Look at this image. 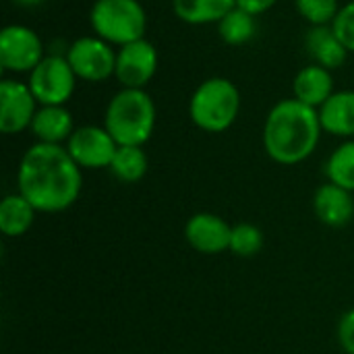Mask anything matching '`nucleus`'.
<instances>
[{"instance_id":"f257e3e1","label":"nucleus","mask_w":354,"mask_h":354,"mask_svg":"<svg viewBox=\"0 0 354 354\" xmlns=\"http://www.w3.org/2000/svg\"><path fill=\"white\" fill-rule=\"evenodd\" d=\"M19 193L41 214L68 209L81 193L83 176L79 164L62 145H31L17 172Z\"/></svg>"},{"instance_id":"f03ea898","label":"nucleus","mask_w":354,"mask_h":354,"mask_svg":"<svg viewBox=\"0 0 354 354\" xmlns=\"http://www.w3.org/2000/svg\"><path fill=\"white\" fill-rule=\"evenodd\" d=\"M319 112L295 97L278 102L263 127V147L268 156L284 166L305 162L322 137Z\"/></svg>"},{"instance_id":"7ed1b4c3","label":"nucleus","mask_w":354,"mask_h":354,"mask_svg":"<svg viewBox=\"0 0 354 354\" xmlns=\"http://www.w3.org/2000/svg\"><path fill=\"white\" fill-rule=\"evenodd\" d=\"M104 127L118 145H139L149 141L156 127V104L143 89L118 91L108 108Z\"/></svg>"},{"instance_id":"20e7f679","label":"nucleus","mask_w":354,"mask_h":354,"mask_svg":"<svg viewBox=\"0 0 354 354\" xmlns=\"http://www.w3.org/2000/svg\"><path fill=\"white\" fill-rule=\"evenodd\" d=\"M241 110V93L236 85L224 77L203 81L189 102V114L195 127L205 133L228 131Z\"/></svg>"},{"instance_id":"39448f33","label":"nucleus","mask_w":354,"mask_h":354,"mask_svg":"<svg viewBox=\"0 0 354 354\" xmlns=\"http://www.w3.org/2000/svg\"><path fill=\"white\" fill-rule=\"evenodd\" d=\"M91 29L112 46H127L143 39L147 15L139 0H95L89 12Z\"/></svg>"},{"instance_id":"423d86ee","label":"nucleus","mask_w":354,"mask_h":354,"mask_svg":"<svg viewBox=\"0 0 354 354\" xmlns=\"http://www.w3.org/2000/svg\"><path fill=\"white\" fill-rule=\"evenodd\" d=\"M77 75L66 56L50 54L29 73L27 85L41 106H64L75 91Z\"/></svg>"},{"instance_id":"0eeeda50","label":"nucleus","mask_w":354,"mask_h":354,"mask_svg":"<svg viewBox=\"0 0 354 354\" xmlns=\"http://www.w3.org/2000/svg\"><path fill=\"white\" fill-rule=\"evenodd\" d=\"M66 60L73 66L77 79L100 83L114 75L116 71V52L112 44L102 37H79L66 50Z\"/></svg>"},{"instance_id":"6e6552de","label":"nucleus","mask_w":354,"mask_h":354,"mask_svg":"<svg viewBox=\"0 0 354 354\" xmlns=\"http://www.w3.org/2000/svg\"><path fill=\"white\" fill-rule=\"evenodd\" d=\"M44 60L39 35L25 25H6L0 33V66L8 73H31Z\"/></svg>"},{"instance_id":"1a4fd4ad","label":"nucleus","mask_w":354,"mask_h":354,"mask_svg":"<svg viewBox=\"0 0 354 354\" xmlns=\"http://www.w3.org/2000/svg\"><path fill=\"white\" fill-rule=\"evenodd\" d=\"M66 149L71 158L79 164V168H110L118 143L108 133L106 127L85 124L75 129L71 139L66 141Z\"/></svg>"},{"instance_id":"9d476101","label":"nucleus","mask_w":354,"mask_h":354,"mask_svg":"<svg viewBox=\"0 0 354 354\" xmlns=\"http://www.w3.org/2000/svg\"><path fill=\"white\" fill-rule=\"evenodd\" d=\"M158 71V52L151 41L137 39L118 48L114 77L124 89H143Z\"/></svg>"},{"instance_id":"9b49d317","label":"nucleus","mask_w":354,"mask_h":354,"mask_svg":"<svg viewBox=\"0 0 354 354\" xmlns=\"http://www.w3.org/2000/svg\"><path fill=\"white\" fill-rule=\"evenodd\" d=\"M37 112V100L27 83L4 79L0 83V131L17 135L31 127Z\"/></svg>"},{"instance_id":"f8f14e48","label":"nucleus","mask_w":354,"mask_h":354,"mask_svg":"<svg viewBox=\"0 0 354 354\" xmlns=\"http://www.w3.org/2000/svg\"><path fill=\"white\" fill-rule=\"evenodd\" d=\"M230 232L232 228L216 214H195L189 218L185 226V236L187 243L205 255H216L224 253L230 249Z\"/></svg>"},{"instance_id":"ddd939ff","label":"nucleus","mask_w":354,"mask_h":354,"mask_svg":"<svg viewBox=\"0 0 354 354\" xmlns=\"http://www.w3.org/2000/svg\"><path fill=\"white\" fill-rule=\"evenodd\" d=\"M313 209L326 226H346L354 216L353 193L334 183H326L317 189L313 197Z\"/></svg>"},{"instance_id":"4468645a","label":"nucleus","mask_w":354,"mask_h":354,"mask_svg":"<svg viewBox=\"0 0 354 354\" xmlns=\"http://www.w3.org/2000/svg\"><path fill=\"white\" fill-rule=\"evenodd\" d=\"M295 100L319 110L334 95V77L332 71L322 64H309L299 71L292 81Z\"/></svg>"},{"instance_id":"2eb2a0df","label":"nucleus","mask_w":354,"mask_h":354,"mask_svg":"<svg viewBox=\"0 0 354 354\" xmlns=\"http://www.w3.org/2000/svg\"><path fill=\"white\" fill-rule=\"evenodd\" d=\"M305 46L315 64H322L330 71L342 66L348 56L346 46L342 44L332 25H311L305 37Z\"/></svg>"},{"instance_id":"dca6fc26","label":"nucleus","mask_w":354,"mask_h":354,"mask_svg":"<svg viewBox=\"0 0 354 354\" xmlns=\"http://www.w3.org/2000/svg\"><path fill=\"white\" fill-rule=\"evenodd\" d=\"M29 129L37 137V143L50 145H62L75 133L73 116L64 106H41Z\"/></svg>"},{"instance_id":"f3484780","label":"nucleus","mask_w":354,"mask_h":354,"mask_svg":"<svg viewBox=\"0 0 354 354\" xmlns=\"http://www.w3.org/2000/svg\"><path fill=\"white\" fill-rule=\"evenodd\" d=\"M317 112L326 133L354 137V91H334Z\"/></svg>"},{"instance_id":"a211bd4d","label":"nucleus","mask_w":354,"mask_h":354,"mask_svg":"<svg viewBox=\"0 0 354 354\" xmlns=\"http://www.w3.org/2000/svg\"><path fill=\"white\" fill-rule=\"evenodd\" d=\"M234 6L236 0H172L174 15L189 25L220 23Z\"/></svg>"},{"instance_id":"6ab92c4d","label":"nucleus","mask_w":354,"mask_h":354,"mask_svg":"<svg viewBox=\"0 0 354 354\" xmlns=\"http://www.w3.org/2000/svg\"><path fill=\"white\" fill-rule=\"evenodd\" d=\"M35 220V207L19 193L8 195L0 203V230L6 236H21L25 234Z\"/></svg>"},{"instance_id":"aec40b11","label":"nucleus","mask_w":354,"mask_h":354,"mask_svg":"<svg viewBox=\"0 0 354 354\" xmlns=\"http://www.w3.org/2000/svg\"><path fill=\"white\" fill-rule=\"evenodd\" d=\"M147 153L139 145H118L110 172L122 183H139L147 174Z\"/></svg>"},{"instance_id":"412c9836","label":"nucleus","mask_w":354,"mask_h":354,"mask_svg":"<svg viewBox=\"0 0 354 354\" xmlns=\"http://www.w3.org/2000/svg\"><path fill=\"white\" fill-rule=\"evenodd\" d=\"M257 31L255 17L245 12L243 8L234 6L220 23H218V33L228 46H243L247 44Z\"/></svg>"},{"instance_id":"4be33fe9","label":"nucleus","mask_w":354,"mask_h":354,"mask_svg":"<svg viewBox=\"0 0 354 354\" xmlns=\"http://www.w3.org/2000/svg\"><path fill=\"white\" fill-rule=\"evenodd\" d=\"M328 180L354 193V141L342 143L326 164Z\"/></svg>"},{"instance_id":"5701e85b","label":"nucleus","mask_w":354,"mask_h":354,"mask_svg":"<svg viewBox=\"0 0 354 354\" xmlns=\"http://www.w3.org/2000/svg\"><path fill=\"white\" fill-rule=\"evenodd\" d=\"M261 249H263V232L257 226L249 222H241L232 226L228 251H232L236 257H255Z\"/></svg>"},{"instance_id":"b1692460","label":"nucleus","mask_w":354,"mask_h":354,"mask_svg":"<svg viewBox=\"0 0 354 354\" xmlns=\"http://www.w3.org/2000/svg\"><path fill=\"white\" fill-rule=\"evenodd\" d=\"M297 10L311 25H332L338 15V0H295Z\"/></svg>"},{"instance_id":"393cba45","label":"nucleus","mask_w":354,"mask_h":354,"mask_svg":"<svg viewBox=\"0 0 354 354\" xmlns=\"http://www.w3.org/2000/svg\"><path fill=\"white\" fill-rule=\"evenodd\" d=\"M332 27L338 33V37L342 39V44L346 46V50L354 52V0L338 10Z\"/></svg>"},{"instance_id":"a878e982","label":"nucleus","mask_w":354,"mask_h":354,"mask_svg":"<svg viewBox=\"0 0 354 354\" xmlns=\"http://www.w3.org/2000/svg\"><path fill=\"white\" fill-rule=\"evenodd\" d=\"M338 340L346 354H354V309L342 315L338 326Z\"/></svg>"},{"instance_id":"bb28decb","label":"nucleus","mask_w":354,"mask_h":354,"mask_svg":"<svg viewBox=\"0 0 354 354\" xmlns=\"http://www.w3.org/2000/svg\"><path fill=\"white\" fill-rule=\"evenodd\" d=\"M274 4H276V0H236V6L243 8L245 12L253 15V17H257V15L270 10Z\"/></svg>"},{"instance_id":"cd10ccee","label":"nucleus","mask_w":354,"mask_h":354,"mask_svg":"<svg viewBox=\"0 0 354 354\" xmlns=\"http://www.w3.org/2000/svg\"><path fill=\"white\" fill-rule=\"evenodd\" d=\"M15 4H19V6H37V4H41L44 0H12Z\"/></svg>"}]
</instances>
